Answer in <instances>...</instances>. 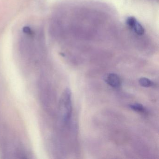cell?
<instances>
[{"instance_id":"1","label":"cell","mask_w":159,"mask_h":159,"mask_svg":"<svg viewBox=\"0 0 159 159\" xmlns=\"http://www.w3.org/2000/svg\"><path fill=\"white\" fill-rule=\"evenodd\" d=\"M71 94L69 89H66L62 94L60 101V114L63 120L66 123L69 122L72 114Z\"/></svg>"},{"instance_id":"2","label":"cell","mask_w":159,"mask_h":159,"mask_svg":"<svg viewBox=\"0 0 159 159\" xmlns=\"http://www.w3.org/2000/svg\"><path fill=\"white\" fill-rule=\"evenodd\" d=\"M126 23L128 27L137 35L142 36L145 34V29L135 17L133 16L127 17Z\"/></svg>"},{"instance_id":"3","label":"cell","mask_w":159,"mask_h":159,"mask_svg":"<svg viewBox=\"0 0 159 159\" xmlns=\"http://www.w3.org/2000/svg\"><path fill=\"white\" fill-rule=\"evenodd\" d=\"M106 81L113 88H119L121 85V80L115 73H110L106 77Z\"/></svg>"},{"instance_id":"4","label":"cell","mask_w":159,"mask_h":159,"mask_svg":"<svg viewBox=\"0 0 159 159\" xmlns=\"http://www.w3.org/2000/svg\"><path fill=\"white\" fill-rule=\"evenodd\" d=\"M139 83L140 85L144 87H151L153 84L152 81L146 78H140L139 80Z\"/></svg>"},{"instance_id":"5","label":"cell","mask_w":159,"mask_h":159,"mask_svg":"<svg viewBox=\"0 0 159 159\" xmlns=\"http://www.w3.org/2000/svg\"><path fill=\"white\" fill-rule=\"evenodd\" d=\"M130 107L134 111H137L139 112L143 113L146 111V110H145L144 107L141 104H138V103L130 105Z\"/></svg>"}]
</instances>
